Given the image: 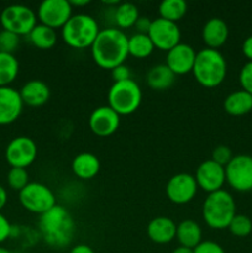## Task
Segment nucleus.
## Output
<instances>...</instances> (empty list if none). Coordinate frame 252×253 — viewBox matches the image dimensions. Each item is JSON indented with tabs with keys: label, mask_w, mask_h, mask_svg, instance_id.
<instances>
[{
	"label": "nucleus",
	"mask_w": 252,
	"mask_h": 253,
	"mask_svg": "<svg viewBox=\"0 0 252 253\" xmlns=\"http://www.w3.org/2000/svg\"><path fill=\"white\" fill-rule=\"evenodd\" d=\"M172 253H194L193 252V249H188V247L184 246H178L177 249H174Z\"/></svg>",
	"instance_id": "79ce46f5"
},
{
	"label": "nucleus",
	"mask_w": 252,
	"mask_h": 253,
	"mask_svg": "<svg viewBox=\"0 0 252 253\" xmlns=\"http://www.w3.org/2000/svg\"><path fill=\"white\" fill-rule=\"evenodd\" d=\"M69 2H71L72 7L73 6H85V5L89 4L88 0H72V1H69Z\"/></svg>",
	"instance_id": "37998d69"
},
{
	"label": "nucleus",
	"mask_w": 252,
	"mask_h": 253,
	"mask_svg": "<svg viewBox=\"0 0 252 253\" xmlns=\"http://www.w3.org/2000/svg\"><path fill=\"white\" fill-rule=\"evenodd\" d=\"M251 194H252V189H251Z\"/></svg>",
	"instance_id": "a18cd8bd"
},
{
	"label": "nucleus",
	"mask_w": 252,
	"mask_h": 253,
	"mask_svg": "<svg viewBox=\"0 0 252 253\" xmlns=\"http://www.w3.org/2000/svg\"><path fill=\"white\" fill-rule=\"evenodd\" d=\"M198 192V184L194 175L189 173H178L166 184V194L172 203L178 205L188 204L195 198Z\"/></svg>",
	"instance_id": "ddd939ff"
},
{
	"label": "nucleus",
	"mask_w": 252,
	"mask_h": 253,
	"mask_svg": "<svg viewBox=\"0 0 252 253\" xmlns=\"http://www.w3.org/2000/svg\"><path fill=\"white\" fill-rule=\"evenodd\" d=\"M175 237L180 246L195 249L202 242V227L194 220H183L177 225Z\"/></svg>",
	"instance_id": "5701e85b"
},
{
	"label": "nucleus",
	"mask_w": 252,
	"mask_h": 253,
	"mask_svg": "<svg viewBox=\"0 0 252 253\" xmlns=\"http://www.w3.org/2000/svg\"><path fill=\"white\" fill-rule=\"evenodd\" d=\"M20 43V36L14 32L2 30L0 31V51L12 53L16 51Z\"/></svg>",
	"instance_id": "2f4dec72"
},
{
	"label": "nucleus",
	"mask_w": 252,
	"mask_h": 253,
	"mask_svg": "<svg viewBox=\"0 0 252 253\" xmlns=\"http://www.w3.org/2000/svg\"><path fill=\"white\" fill-rule=\"evenodd\" d=\"M194 253H226L225 250L222 249L221 245H219L215 241H210V240H205L198 245L195 249H193Z\"/></svg>",
	"instance_id": "f704fd0d"
},
{
	"label": "nucleus",
	"mask_w": 252,
	"mask_h": 253,
	"mask_svg": "<svg viewBox=\"0 0 252 253\" xmlns=\"http://www.w3.org/2000/svg\"><path fill=\"white\" fill-rule=\"evenodd\" d=\"M69 253H95V252H94V250L91 249L90 246H88V245L79 244L77 245V246H74Z\"/></svg>",
	"instance_id": "ea45409f"
},
{
	"label": "nucleus",
	"mask_w": 252,
	"mask_h": 253,
	"mask_svg": "<svg viewBox=\"0 0 252 253\" xmlns=\"http://www.w3.org/2000/svg\"><path fill=\"white\" fill-rule=\"evenodd\" d=\"M227 229L230 230V232L234 236L246 237L252 232V219L247 216V215L236 214L234 219L231 220Z\"/></svg>",
	"instance_id": "c756f323"
},
{
	"label": "nucleus",
	"mask_w": 252,
	"mask_h": 253,
	"mask_svg": "<svg viewBox=\"0 0 252 253\" xmlns=\"http://www.w3.org/2000/svg\"><path fill=\"white\" fill-rule=\"evenodd\" d=\"M197 52L190 44L178 43L172 49L167 52L166 56V66L175 74V76H183L193 71L195 62Z\"/></svg>",
	"instance_id": "dca6fc26"
},
{
	"label": "nucleus",
	"mask_w": 252,
	"mask_h": 253,
	"mask_svg": "<svg viewBox=\"0 0 252 253\" xmlns=\"http://www.w3.org/2000/svg\"><path fill=\"white\" fill-rule=\"evenodd\" d=\"M12 235V226L7 217L0 212V244L6 241Z\"/></svg>",
	"instance_id": "e433bc0d"
},
{
	"label": "nucleus",
	"mask_w": 252,
	"mask_h": 253,
	"mask_svg": "<svg viewBox=\"0 0 252 253\" xmlns=\"http://www.w3.org/2000/svg\"><path fill=\"white\" fill-rule=\"evenodd\" d=\"M202 215L205 224L214 230L227 229L236 215V203L227 190L210 193L203 202Z\"/></svg>",
	"instance_id": "20e7f679"
},
{
	"label": "nucleus",
	"mask_w": 252,
	"mask_h": 253,
	"mask_svg": "<svg viewBox=\"0 0 252 253\" xmlns=\"http://www.w3.org/2000/svg\"><path fill=\"white\" fill-rule=\"evenodd\" d=\"M72 170L81 179H93L100 170V161H99L98 156H95L94 153H78L72 161Z\"/></svg>",
	"instance_id": "412c9836"
},
{
	"label": "nucleus",
	"mask_w": 252,
	"mask_h": 253,
	"mask_svg": "<svg viewBox=\"0 0 252 253\" xmlns=\"http://www.w3.org/2000/svg\"><path fill=\"white\" fill-rule=\"evenodd\" d=\"M242 53L249 61H252V35L246 37L242 42Z\"/></svg>",
	"instance_id": "58836bf2"
},
{
	"label": "nucleus",
	"mask_w": 252,
	"mask_h": 253,
	"mask_svg": "<svg viewBox=\"0 0 252 253\" xmlns=\"http://www.w3.org/2000/svg\"><path fill=\"white\" fill-rule=\"evenodd\" d=\"M140 17L137 6L132 2H121L114 11V20L118 29H130L135 26L136 21Z\"/></svg>",
	"instance_id": "bb28decb"
},
{
	"label": "nucleus",
	"mask_w": 252,
	"mask_h": 253,
	"mask_svg": "<svg viewBox=\"0 0 252 253\" xmlns=\"http://www.w3.org/2000/svg\"><path fill=\"white\" fill-rule=\"evenodd\" d=\"M251 219H252V217H251Z\"/></svg>",
	"instance_id": "49530a36"
},
{
	"label": "nucleus",
	"mask_w": 252,
	"mask_h": 253,
	"mask_svg": "<svg viewBox=\"0 0 252 253\" xmlns=\"http://www.w3.org/2000/svg\"><path fill=\"white\" fill-rule=\"evenodd\" d=\"M19 91L22 101H24V105H29L31 108H39V106L44 105L51 96L49 86L40 79H31V81L26 82Z\"/></svg>",
	"instance_id": "6ab92c4d"
},
{
	"label": "nucleus",
	"mask_w": 252,
	"mask_h": 253,
	"mask_svg": "<svg viewBox=\"0 0 252 253\" xmlns=\"http://www.w3.org/2000/svg\"><path fill=\"white\" fill-rule=\"evenodd\" d=\"M39 227L44 242L58 249L71 244L76 232V222L71 212L58 204L40 215Z\"/></svg>",
	"instance_id": "f03ea898"
},
{
	"label": "nucleus",
	"mask_w": 252,
	"mask_h": 253,
	"mask_svg": "<svg viewBox=\"0 0 252 253\" xmlns=\"http://www.w3.org/2000/svg\"><path fill=\"white\" fill-rule=\"evenodd\" d=\"M127 41L128 37L125 32L118 27H106L100 30L90 47L94 62L100 68L110 71L124 64L128 57Z\"/></svg>",
	"instance_id": "f257e3e1"
},
{
	"label": "nucleus",
	"mask_w": 252,
	"mask_h": 253,
	"mask_svg": "<svg viewBox=\"0 0 252 253\" xmlns=\"http://www.w3.org/2000/svg\"><path fill=\"white\" fill-rule=\"evenodd\" d=\"M0 253H12V252L9 251V250H7V249H5V247L0 246Z\"/></svg>",
	"instance_id": "c03bdc74"
},
{
	"label": "nucleus",
	"mask_w": 252,
	"mask_h": 253,
	"mask_svg": "<svg viewBox=\"0 0 252 253\" xmlns=\"http://www.w3.org/2000/svg\"><path fill=\"white\" fill-rule=\"evenodd\" d=\"M71 2L68 0H43L37 10L40 24H43L52 29H62L72 17Z\"/></svg>",
	"instance_id": "9d476101"
},
{
	"label": "nucleus",
	"mask_w": 252,
	"mask_h": 253,
	"mask_svg": "<svg viewBox=\"0 0 252 253\" xmlns=\"http://www.w3.org/2000/svg\"><path fill=\"white\" fill-rule=\"evenodd\" d=\"M192 73L200 85L205 88H216L226 78V59L219 49L205 47L197 52Z\"/></svg>",
	"instance_id": "7ed1b4c3"
},
{
	"label": "nucleus",
	"mask_w": 252,
	"mask_h": 253,
	"mask_svg": "<svg viewBox=\"0 0 252 253\" xmlns=\"http://www.w3.org/2000/svg\"><path fill=\"white\" fill-rule=\"evenodd\" d=\"M224 109L232 116H241L252 110V94L245 90L232 91L225 98Z\"/></svg>",
	"instance_id": "b1692460"
},
{
	"label": "nucleus",
	"mask_w": 252,
	"mask_h": 253,
	"mask_svg": "<svg viewBox=\"0 0 252 253\" xmlns=\"http://www.w3.org/2000/svg\"><path fill=\"white\" fill-rule=\"evenodd\" d=\"M29 183V173H27L26 168H10V170L7 172V184H9V187L11 188V189L20 192V190L24 189Z\"/></svg>",
	"instance_id": "7c9ffc66"
},
{
	"label": "nucleus",
	"mask_w": 252,
	"mask_h": 253,
	"mask_svg": "<svg viewBox=\"0 0 252 253\" xmlns=\"http://www.w3.org/2000/svg\"><path fill=\"white\" fill-rule=\"evenodd\" d=\"M202 39L208 48L217 49L224 46L229 39V26L225 20L220 17H211L208 20L202 29Z\"/></svg>",
	"instance_id": "a211bd4d"
},
{
	"label": "nucleus",
	"mask_w": 252,
	"mask_h": 253,
	"mask_svg": "<svg viewBox=\"0 0 252 253\" xmlns=\"http://www.w3.org/2000/svg\"><path fill=\"white\" fill-rule=\"evenodd\" d=\"M239 82L242 90L252 94V61L246 62L240 69Z\"/></svg>",
	"instance_id": "473e14b6"
},
{
	"label": "nucleus",
	"mask_w": 252,
	"mask_h": 253,
	"mask_svg": "<svg viewBox=\"0 0 252 253\" xmlns=\"http://www.w3.org/2000/svg\"><path fill=\"white\" fill-rule=\"evenodd\" d=\"M146 82L153 90H167L174 84L175 74L166 66V63L156 64L146 74Z\"/></svg>",
	"instance_id": "4be33fe9"
},
{
	"label": "nucleus",
	"mask_w": 252,
	"mask_h": 253,
	"mask_svg": "<svg viewBox=\"0 0 252 253\" xmlns=\"http://www.w3.org/2000/svg\"><path fill=\"white\" fill-rule=\"evenodd\" d=\"M24 101L12 86H0V125H9L21 115Z\"/></svg>",
	"instance_id": "f3484780"
},
{
	"label": "nucleus",
	"mask_w": 252,
	"mask_h": 253,
	"mask_svg": "<svg viewBox=\"0 0 252 253\" xmlns=\"http://www.w3.org/2000/svg\"><path fill=\"white\" fill-rule=\"evenodd\" d=\"M177 225L170 217L157 216L148 222L147 235L155 244H169L175 239Z\"/></svg>",
	"instance_id": "aec40b11"
},
{
	"label": "nucleus",
	"mask_w": 252,
	"mask_h": 253,
	"mask_svg": "<svg viewBox=\"0 0 252 253\" xmlns=\"http://www.w3.org/2000/svg\"><path fill=\"white\" fill-rule=\"evenodd\" d=\"M0 24L6 31L14 32L19 36L27 35L37 25V14L22 4H11L4 7L0 14Z\"/></svg>",
	"instance_id": "0eeeda50"
},
{
	"label": "nucleus",
	"mask_w": 252,
	"mask_h": 253,
	"mask_svg": "<svg viewBox=\"0 0 252 253\" xmlns=\"http://www.w3.org/2000/svg\"><path fill=\"white\" fill-rule=\"evenodd\" d=\"M20 204L30 212L42 215L51 210L56 203V195L47 185L39 182H30L19 192Z\"/></svg>",
	"instance_id": "6e6552de"
},
{
	"label": "nucleus",
	"mask_w": 252,
	"mask_h": 253,
	"mask_svg": "<svg viewBox=\"0 0 252 253\" xmlns=\"http://www.w3.org/2000/svg\"><path fill=\"white\" fill-rule=\"evenodd\" d=\"M29 40L40 49H51L57 43V32L52 27L37 24L29 34Z\"/></svg>",
	"instance_id": "393cba45"
},
{
	"label": "nucleus",
	"mask_w": 252,
	"mask_h": 253,
	"mask_svg": "<svg viewBox=\"0 0 252 253\" xmlns=\"http://www.w3.org/2000/svg\"><path fill=\"white\" fill-rule=\"evenodd\" d=\"M20 64L12 53L0 51V86H10L19 74Z\"/></svg>",
	"instance_id": "a878e982"
},
{
	"label": "nucleus",
	"mask_w": 252,
	"mask_h": 253,
	"mask_svg": "<svg viewBox=\"0 0 252 253\" xmlns=\"http://www.w3.org/2000/svg\"><path fill=\"white\" fill-rule=\"evenodd\" d=\"M151 24H152V20L148 19L147 16H140L136 21L135 26H133L136 29V34L147 35L150 31Z\"/></svg>",
	"instance_id": "4c0bfd02"
},
{
	"label": "nucleus",
	"mask_w": 252,
	"mask_h": 253,
	"mask_svg": "<svg viewBox=\"0 0 252 253\" xmlns=\"http://www.w3.org/2000/svg\"><path fill=\"white\" fill-rule=\"evenodd\" d=\"M232 157H234V156H232L231 148H230L229 146L225 145L216 146L211 153V160L214 161V162L219 163L222 167H225V166L231 161Z\"/></svg>",
	"instance_id": "72a5a7b5"
},
{
	"label": "nucleus",
	"mask_w": 252,
	"mask_h": 253,
	"mask_svg": "<svg viewBox=\"0 0 252 253\" xmlns=\"http://www.w3.org/2000/svg\"><path fill=\"white\" fill-rule=\"evenodd\" d=\"M127 48L130 56L136 57V58H146L152 53L155 46L148 35L133 34L132 36L128 37Z\"/></svg>",
	"instance_id": "c85d7f7f"
},
{
	"label": "nucleus",
	"mask_w": 252,
	"mask_h": 253,
	"mask_svg": "<svg viewBox=\"0 0 252 253\" xmlns=\"http://www.w3.org/2000/svg\"><path fill=\"white\" fill-rule=\"evenodd\" d=\"M111 78H113L114 83H116V82H124V81H127V79H131L130 68H128L125 63L115 67L114 69H111Z\"/></svg>",
	"instance_id": "c9c22d12"
},
{
	"label": "nucleus",
	"mask_w": 252,
	"mask_h": 253,
	"mask_svg": "<svg viewBox=\"0 0 252 253\" xmlns=\"http://www.w3.org/2000/svg\"><path fill=\"white\" fill-rule=\"evenodd\" d=\"M188 5L184 0H163L158 6L160 17L177 24L187 14Z\"/></svg>",
	"instance_id": "cd10ccee"
},
{
	"label": "nucleus",
	"mask_w": 252,
	"mask_h": 253,
	"mask_svg": "<svg viewBox=\"0 0 252 253\" xmlns=\"http://www.w3.org/2000/svg\"><path fill=\"white\" fill-rule=\"evenodd\" d=\"M147 35L155 48L167 52L180 43V37H182L179 26L175 22L168 21L162 17L152 20Z\"/></svg>",
	"instance_id": "9b49d317"
},
{
	"label": "nucleus",
	"mask_w": 252,
	"mask_h": 253,
	"mask_svg": "<svg viewBox=\"0 0 252 253\" xmlns=\"http://www.w3.org/2000/svg\"><path fill=\"white\" fill-rule=\"evenodd\" d=\"M61 30L64 43L76 49L91 47L100 32L98 21L88 14L72 15L71 19Z\"/></svg>",
	"instance_id": "39448f33"
},
{
	"label": "nucleus",
	"mask_w": 252,
	"mask_h": 253,
	"mask_svg": "<svg viewBox=\"0 0 252 253\" xmlns=\"http://www.w3.org/2000/svg\"><path fill=\"white\" fill-rule=\"evenodd\" d=\"M195 182H197L198 188L210 193L221 190L224 187L226 178H225V167L220 166L219 163L210 160H205L198 166L195 170Z\"/></svg>",
	"instance_id": "4468645a"
},
{
	"label": "nucleus",
	"mask_w": 252,
	"mask_h": 253,
	"mask_svg": "<svg viewBox=\"0 0 252 253\" xmlns=\"http://www.w3.org/2000/svg\"><path fill=\"white\" fill-rule=\"evenodd\" d=\"M120 126V115L109 105L99 106L94 109L89 116V127L94 135L99 137H108Z\"/></svg>",
	"instance_id": "2eb2a0df"
},
{
	"label": "nucleus",
	"mask_w": 252,
	"mask_h": 253,
	"mask_svg": "<svg viewBox=\"0 0 252 253\" xmlns=\"http://www.w3.org/2000/svg\"><path fill=\"white\" fill-rule=\"evenodd\" d=\"M142 90L133 79L113 83L108 91V105L119 115L133 114L141 105Z\"/></svg>",
	"instance_id": "423d86ee"
},
{
	"label": "nucleus",
	"mask_w": 252,
	"mask_h": 253,
	"mask_svg": "<svg viewBox=\"0 0 252 253\" xmlns=\"http://www.w3.org/2000/svg\"><path fill=\"white\" fill-rule=\"evenodd\" d=\"M225 178L230 187L240 193L252 189V156L236 155L225 166Z\"/></svg>",
	"instance_id": "1a4fd4ad"
},
{
	"label": "nucleus",
	"mask_w": 252,
	"mask_h": 253,
	"mask_svg": "<svg viewBox=\"0 0 252 253\" xmlns=\"http://www.w3.org/2000/svg\"><path fill=\"white\" fill-rule=\"evenodd\" d=\"M7 203V192L2 185H0V211Z\"/></svg>",
	"instance_id": "a19ab883"
},
{
	"label": "nucleus",
	"mask_w": 252,
	"mask_h": 253,
	"mask_svg": "<svg viewBox=\"0 0 252 253\" xmlns=\"http://www.w3.org/2000/svg\"><path fill=\"white\" fill-rule=\"evenodd\" d=\"M36 157V142L27 136L12 138L5 150V158L11 167L26 168L35 162Z\"/></svg>",
	"instance_id": "f8f14e48"
}]
</instances>
